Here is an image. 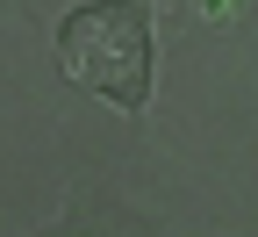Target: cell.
I'll use <instances>...</instances> for the list:
<instances>
[{"instance_id":"cell-1","label":"cell","mask_w":258,"mask_h":237,"mask_svg":"<svg viewBox=\"0 0 258 237\" xmlns=\"http://www.w3.org/2000/svg\"><path fill=\"white\" fill-rule=\"evenodd\" d=\"M57 72L115 115H144L158 93V0H72L50 29Z\"/></svg>"},{"instance_id":"cell-2","label":"cell","mask_w":258,"mask_h":237,"mask_svg":"<svg viewBox=\"0 0 258 237\" xmlns=\"http://www.w3.org/2000/svg\"><path fill=\"white\" fill-rule=\"evenodd\" d=\"M29 237H165L158 230V216H144V209H129L122 194H108V187H86L72 209H64L57 223H43V230H29Z\"/></svg>"},{"instance_id":"cell-3","label":"cell","mask_w":258,"mask_h":237,"mask_svg":"<svg viewBox=\"0 0 258 237\" xmlns=\"http://www.w3.org/2000/svg\"><path fill=\"white\" fill-rule=\"evenodd\" d=\"M194 8H201L208 22H230V15H237V0H194Z\"/></svg>"}]
</instances>
